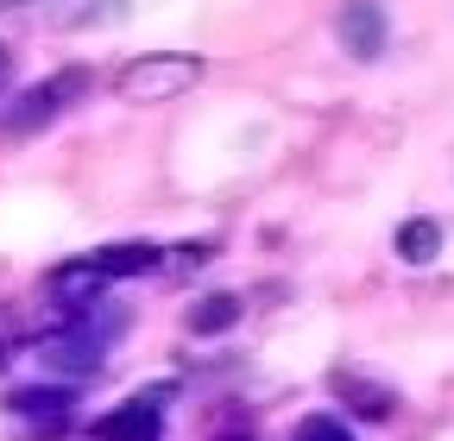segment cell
<instances>
[{
	"instance_id": "52a82bcc",
	"label": "cell",
	"mask_w": 454,
	"mask_h": 441,
	"mask_svg": "<svg viewBox=\"0 0 454 441\" xmlns=\"http://www.w3.org/2000/svg\"><path fill=\"white\" fill-rule=\"evenodd\" d=\"M95 259L107 265V278H133V271H152V265L164 259V246H152V240H121V246H101Z\"/></svg>"
},
{
	"instance_id": "ba28073f",
	"label": "cell",
	"mask_w": 454,
	"mask_h": 441,
	"mask_svg": "<svg viewBox=\"0 0 454 441\" xmlns=\"http://www.w3.org/2000/svg\"><path fill=\"white\" fill-rule=\"evenodd\" d=\"M240 321V297L234 290H215L190 309V335H227V328Z\"/></svg>"
},
{
	"instance_id": "5b68a950",
	"label": "cell",
	"mask_w": 454,
	"mask_h": 441,
	"mask_svg": "<svg viewBox=\"0 0 454 441\" xmlns=\"http://www.w3.org/2000/svg\"><path fill=\"white\" fill-rule=\"evenodd\" d=\"M334 32H340V44H348L354 64H379L385 38H391V19H385L379 0H348V7L334 13Z\"/></svg>"
},
{
	"instance_id": "6da1fadb",
	"label": "cell",
	"mask_w": 454,
	"mask_h": 441,
	"mask_svg": "<svg viewBox=\"0 0 454 441\" xmlns=\"http://www.w3.org/2000/svg\"><path fill=\"white\" fill-rule=\"evenodd\" d=\"M202 82V58L196 50H145V58L121 64L114 76V95L133 101V107H158V101H177Z\"/></svg>"
},
{
	"instance_id": "30bf717a",
	"label": "cell",
	"mask_w": 454,
	"mask_h": 441,
	"mask_svg": "<svg viewBox=\"0 0 454 441\" xmlns=\"http://www.w3.org/2000/svg\"><path fill=\"white\" fill-rule=\"evenodd\" d=\"M334 391H340V398H354V410H360L366 422H385L391 404H397L391 391H379V384H366V378H354V372H334Z\"/></svg>"
},
{
	"instance_id": "7c38bea8",
	"label": "cell",
	"mask_w": 454,
	"mask_h": 441,
	"mask_svg": "<svg viewBox=\"0 0 454 441\" xmlns=\"http://www.w3.org/2000/svg\"><path fill=\"white\" fill-rule=\"evenodd\" d=\"M221 441H253V429H247V422H227V429H221Z\"/></svg>"
},
{
	"instance_id": "7a4b0ae2",
	"label": "cell",
	"mask_w": 454,
	"mask_h": 441,
	"mask_svg": "<svg viewBox=\"0 0 454 441\" xmlns=\"http://www.w3.org/2000/svg\"><path fill=\"white\" fill-rule=\"evenodd\" d=\"M7 422L20 441H57L76 429V391L70 384H26V391H7Z\"/></svg>"
},
{
	"instance_id": "3957f363",
	"label": "cell",
	"mask_w": 454,
	"mask_h": 441,
	"mask_svg": "<svg viewBox=\"0 0 454 441\" xmlns=\"http://www.w3.org/2000/svg\"><path fill=\"white\" fill-rule=\"evenodd\" d=\"M89 89V70H64V76H51V82H38V89H26L13 107H7V133H32V127H51L57 114H64V107L76 101Z\"/></svg>"
},
{
	"instance_id": "8992f818",
	"label": "cell",
	"mask_w": 454,
	"mask_h": 441,
	"mask_svg": "<svg viewBox=\"0 0 454 441\" xmlns=\"http://www.w3.org/2000/svg\"><path fill=\"white\" fill-rule=\"evenodd\" d=\"M164 398H170V391L127 398L121 410H107V416L95 422V441H158V435H164Z\"/></svg>"
},
{
	"instance_id": "4fadbf2b",
	"label": "cell",
	"mask_w": 454,
	"mask_h": 441,
	"mask_svg": "<svg viewBox=\"0 0 454 441\" xmlns=\"http://www.w3.org/2000/svg\"><path fill=\"white\" fill-rule=\"evenodd\" d=\"M7 82H13V50L0 44V89H7Z\"/></svg>"
},
{
	"instance_id": "8fae6325",
	"label": "cell",
	"mask_w": 454,
	"mask_h": 441,
	"mask_svg": "<svg viewBox=\"0 0 454 441\" xmlns=\"http://www.w3.org/2000/svg\"><path fill=\"white\" fill-rule=\"evenodd\" d=\"M297 441H354V429L340 422L334 410H316V416H303V422H297Z\"/></svg>"
},
{
	"instance_id": "9c48e42d",
	"label": "cell",
	"mask_w": 454,
	"mask_h": 441,
	"mask_svg": "<svg viewBox=\"0 0 454 441\" xmlns=\"http://www.w3.org/2000/svg\"><path fill=\"white\" fill-rule=\"evenodd\" d=\"M397 252H404V265H429L442 252V220H429V214L404 220V228H397Z\"/></svg>"
},
{
	"instance_id": "277c9868",
	"label": "cell",
	"mask_w": 454,
	"mask_h": 441,
	"mask_svg": "<svg viewBox=\"0 0 454 441\" xmlns=\"http://www.w3.org/2000/svg\"><path fill=\"white\" fill-rule=\"evenodd\" d=\"M101 290H107V265L89 252V259H64L44 278V297L64 309V315H82V309H95L101 303Z\"/></svg>"
}]
</instances>
